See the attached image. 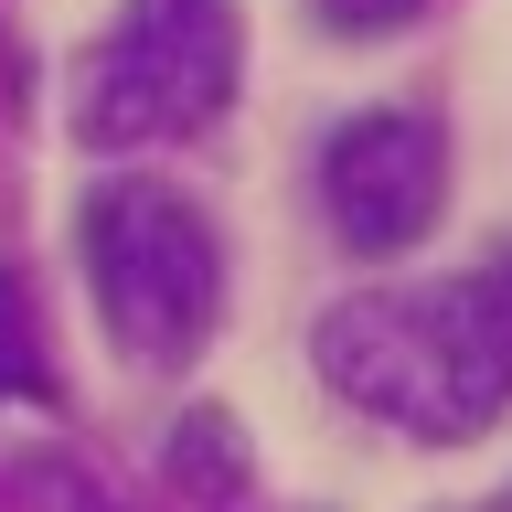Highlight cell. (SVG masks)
<instances>
[{
	"instance_id": "obj_1",
	"label": "cell",
	"mask_w": 512,
	"mask_h": 512,
	"mask_svg": "<svg viewBox=\"0 0 512 512\" xmlns=\"http://www.w3.org/2000/svg\"><path fill=\"white\" fill-rule=\"evenodd\" d=\"M310 363L352 416L459 448L512 416V246L459 278L352 288L310 320Z\"/></svg>"
},
{
	"instance_id": "obj_8",
	"label": "cell",
	"mask_w": 512,
	"mask_h": 512,
	"mask_svg": "<svg viewBox=\"0 0 512 512\" xmlns=\"http://www.w3.org/2000/svg\"><path fill=\"white\" fill-rule=\"evenodd\" d=\"M491 512H512V491H502V502H491Z\"/></svg>"
},
{
	"instance_id": "obj_3",
	"label": "cell",
	"mask_w": 512,
	"mask_h": 512,
	"mask_svg": "<svg viewBox=\"0 0 512 512\" xmlns=\"http://www.w3.org/2000/svg\"><path fill=\"white\" fill-rule=\"evenodd\" d=\"M235 75H246L235 0H118L107 43L75 64V139L86 150L203 139L235 107Z\"/></svg>"
},
{
	"instance_id": "obj_4",
	"label": "cell",
	"mask_w": 512,
	"mask_h": 512,
	"mask_svg": "<svg viewBox=\"0 0 512 512\" xmlns=\"http://www.w3.org/2000/svg\"><path fill=\"white\" fill-rule=\"evenodd\" d=\"M448 214V128L427 107H363L320 139V224L352 256H406Z\"/></svg>"
},
{
	"instance_id": "obj_6",
	"label": "cell",
	"mask_w": 512,
	"mask_h": 512,
	"mask_svg": "<svg viewBox=\"0 0 512 512\" xmlns=\"http://www.w3.org/2000/svg\"><path fill=\"white\" fill-rule=\"evenodd\" d=\"M171 480H214V491H235L246 480V448H235V427L224 416H192V427H171Z\"/></svg>"
},
{
	"instance_id": "obj_7",
	"label": "cell",
	"mask_w": 512,
	"mask_h": 512,
	"mask_svg": "<svg viewBox=\"0 0 512 512\" xmlns=\"http://www.w3.org/2000/svg\"><path fill=\"white\" fill-rule=\"evenodd\" d=\"M427 11H438V0H310V22L342 32V43H384V32L427 22Z\"/></svg>"
},
{
	"instance_id": "obj_2",
	"label": "cell",
	"mask_w": 512,
	"mask_h": 512,
	"mask_svg": "<svg viewBox=\"0 0 512 512\" xmlns=\"http://www.w3.org/2000/svg\"><path fill=\"white\" fill-rule=\"evenodd\" d=\"M75 267H86V299L107 320L118 363H139V374L203 363V342L224 320V235L182 182H150V171L86 182V203H75Z\"/></svg>"
},
{
	"instance_id": "obj_5",
	"label": "cell",
	"mask_w": 512,
	"mask_h": 512,
	"mask_svg": "<svg viewBox=\"0 0 512 512\" xmlns=\"http://www.w3.org/2000/svg\"><path fill=\"white\" fill-rule=\"evenodd\" d=\"M0 395H54V374H43V331H32V288H22V267H0Z\"/></svg>"
}]
</instances>
